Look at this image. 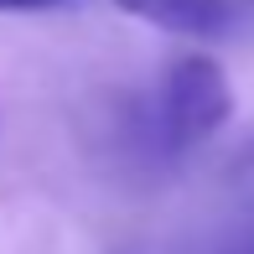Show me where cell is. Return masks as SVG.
I'll return each instance as SVG.
<instances>
[{
    "label": "cell",
    "instance_id": "1",
    "mask_svg": "<svg viewBox=\"0 0 254 254\" xmlns=\"http://www.w3.org/2000/svg\"><path fill=\"white\" fill-rule=\"evenodd\" d=\"M228 114H234V88H228L223 67L207 52H187L166 67V78L156 88V114H151L156 145L166 156H182L192 145L213 140L228 125Z\"/></svg>",
    "mask_w": 254,
    "mask_h": 254
},
{
    "label": "cell",
    "instance_id": "2",
    "mask_svg": "<svg viewBox=\"0 0 254 254\" xmlns=\"http://www.w3.org/2000/svg\"><path fill=\"white\" fill-rule=\"evenodd\" d=\"M125 16L135 21H151L161 31H177V37H234L244 26V5L239 0H114Z\"/></svg>",
    "mask_w": 254,
    "mask_h": 254
},
{
    "label": "cell",
    "instance_id": "3",
    "mask_svg": "<svg viewBox=\"0 0 254 254\" xmlns=\"http://www.w3.org/2000/svg\"><path fill=\"white\" fill-rule=\"evenodd\" d=\"M67 0H0V16H37V10H63Z\"/></svg>",
    "mask_w": 254,
    "mask_h": 254
},
{
    "label": "cell",
    "instance_id": "4",
    "mask_svg": "<svg viewBox=\"0 0 254 254\" xmlns=\"http://www.w3.org/2000/svg\"><path fill=\"white\" fill-rule=\"evenodd\" d=\"M249 166H254V145H249Z\"/></svg>",
    "mask_w": 254,
    "mask_h": 254
}]
</instances>
